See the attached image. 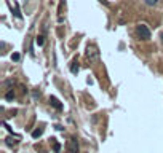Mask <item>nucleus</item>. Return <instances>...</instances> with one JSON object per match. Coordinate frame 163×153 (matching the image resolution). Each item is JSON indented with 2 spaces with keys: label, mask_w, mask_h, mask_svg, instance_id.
I'll use <instances>...</instances> for the list:
<instances>
[{
  "label": "nucleus",
  "mask_w": 163,
  "mask_h": 153,
  "mask_svg": "<svg viewBox=\"0 0 163 153\" xmlns=\"http://www.w3.org/2000/svg\"><path fill=\"white\" fill-rule=\"evenodd\" d=\"M136 34H138V37L141 40H149L150 38V30H149L147 26H144V24H139L136 27Z\"/></svg>",
  "instance_id": "1"
},
{
  "label": "nucleus",
  "mask_w": 163,
  "mask_h": 153,
  "mask_svg": "<svg viewBox=\"0 0 163 153\" xmlns=\"http://www.w3.org/2000/svg\"><path fill=\"white\" fill-rule=\"evenodd\" d=\"M87 56H88L90 61H98V58H99V51H98V48H96L94 45H91V46L87 48Z\"/></svg>",
  "instance_id": "2"
},
{
  "label": "nucleus",
  "mask_w": 163,
  "mask_h": 153,
  "mask_svg": "<svg viewBox=\"0 0 163 153\" xmlns=\"http://www.w3.org/2000/svg\"><path fill=\"white\" fill-rule=\"evenodd\" d=\"M67 147H69V151H70V153H77V151H79V144H77V139H75V137H72V139L69 141Z\"/></svg>",
  "instance_id": "3"
},
{
  "label": "nucleus",
  "mask_w": 163,
  "mask_h": 153,
  "mask_svg": "<svg viewBox=\"0 0 163 153\" xmlns=\"http://www.w3.org/2000/svg\"><path fill=\"white\" fill-rule=\"evenodd\" d=\"M50 104L54 107V109H58V110H62V105L59 104V101L56 99V97H50Z\"/></svg>",
  "instance_id": "4"
},
{
  "label": "nucleus",
  "mask_w": 163,
  "mask_h": 153,
  "mask_svg": "<svg viewBox=\"0 0 163 153\" xmlns=\"http://www.w3.org/2000/svg\"><path fill=\"white\" fill-rule=\"evenodd\" d=\"M42 134H43V129H42V128H40V129H35L34 133H32V137H34V139H37V137H40Z\"/></svg>",
  "instance_id": "5"
},
{
  "label": "nucleus",
  "mask_w": 163,
  "mask_h": 153,
  "mask_svg": "<svg viewBox=\"0 0 163 153\" xmlns=\"http://www.w3.org/2000/svg\"><path fill=\"white\" fill-rule=\"evenodd\" d=\"M53 150H54L56 153H59V150H61V145L56 142V139H53Z\"/></svg>",
  "instance_id": "6"
},
{
  "label": "nucleus",
  "mask_w": 163,
  "mask_h": 153,
  "mask_svg": "<svg viewBox=\"0 0 163 153\" xmlns=\"http://www.w3.org/2000/svg\"><path fill=\"white\" fill-rule=\"evenodd\" d=\"M70 72H72V73H79V64H77V62H72V67H70Z\"/></svg>",
  "instance_id": "7"
},
{
  "label": "nucleus",
  "mask_w": 163,
  "mask_h": 153,
  "mask_svg": "<svg viewBox=\"0 0 163 153\" xmlns=\"http://www.w3.org/2000/svg\"><path fill=\"white\" fill-rule=\"evenodd\" d=\"M146 3L149 5V6H155L158 3V0H146Z\"/></svg>",
  "instance_id": "8"
},
{
  "label": "nucleus",
  "mask_w": 163,
  "mask_h": 153,
  "mask_svg": "<svg viewBox=\"0 0 163 153\" xmlns=\"http://www.w3.org/2000/svg\"><path fill=\"white\" fill-rule=\"evenodd\" d=\"M6 101H11L13 99V97H15V93H13V91H8V93H6Z\"/></svg>",
  "instance_id": "9"
},
{
  "label": "nucleus",
  "mask_w": 163,
  "mask_h": 153,
  "mask_svg": "<svg viewBox=\"0 0 163 153\" xmlns=\"http://www.w3.org/2000/svg\"><path fill=\"white\" fill-rule=\"evenodd\" d=\"M6 144H8V145H15V144H16V141H13L11 137H8V139H6Z\"/></svg>",
  "instance_id": "10"
},
{
  "label": "nucleus",
  "mask_w": 163,
  "mask_h": 153,
  "mask_svg": "<svg viewBox=\"0 0 163 153\" xmlns=\"http://www.w3.org/2000/svg\"><path fill=\"white\" fill-rule=\"evenodd\" d=\"M37 45H39V46L43 45V37H37Z\"/></svg>",
  "instance_id": "11"
},
{
  "label": "nucleus",
  "mask_w": 163,
  "mask_h": 153,
  "mask_svg": "<svg viewBox=\"0 0 163 153\" xmlns=\"http://www.w3.org/2000/svg\"><path fill=\"white\" fill-rule=\"evenodd\" d=\"M13 61H19V54H13Z\"/></svg>",
  "instance_id": "12"
},
{
  "label": "nucleus",
  "mask_w": 163,
  "mask_h": 153,
  "mask_svg": "<svg viewBox=\"0 0 163 153\" xmlns=\"http://www.w3.org/2000/svg\"><path fill=\"white\" fill-rule=\"evenodd\" d=\"M161 40H163V34H161Z\"/></svg>",
  "instance_id": "13"
}]
</instances>
